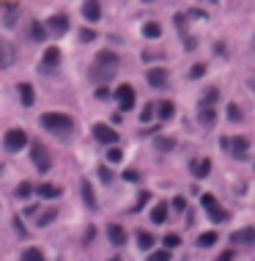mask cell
<instances>
[{
    "label": "cell",
    "instance_id": "4316f807",
    "mask_svg": "<svg viewBox=\"0 0 255 261\" xmlns=\"http://www.w3.org/2000/svg\"><path fill=\"white\" fill-rule=\"evenodd\" d=\"M214 121H217V113H214V108H200V124L211 126Z\"/></svg>",
    "mask_w": 255,
    "mask_h": 261
},
{
    "label": "cell",
    "instance_id": "ee69618b",
    "mask_svg": "<svg viewBox=\"0 0 255 261\" xmlns=\"http://www.w3.org/2000/svg\"><path fill=\"white\" fill-rule=\"evenodd\" d=\"M124 179H126V182H137V179H140V173L129 168V171H124Z\"/></svg>",
    "mask_w": 255,
    "mask_h": 261
},
{
    "label": "cell",
    "instance_id": "5b68a950",
    "mask_svg": "<svg viewBox=\"0 0 255 261\" xmlns=\"http://www.w3.org/2000/svg\"><path fill=\"white\" fill-rule=\"evenodd\" d=\"M116 99H118V105H121V110H132L135 108V88H132V85H118L116 88Z\"/></svg>",
    "mask_w": 255,
    "mask_h": 261
},
{
    "label": "cell",
    "instance_id": "d6a6232c",
    "mask_svg": "<svg viewBox=\"0 0 255 261\" xmlns=\"http://www.w3.org/2000/svg\"><path fill=\"white\" fill-rule=\"evenodd\" d=\"M178 245H181L178 234H167V237H165V250H173V247H178Z\"/></svg>",
    "mask_w": 255,
    "mask_h": 261
},
{
    "label": "cell",
    "instance_id": "f5cc1de1",
    "mask_svg": "<svg viewBox=\"0 0 255 261\" xmlns=\"http://www.w3.org/2000/svg\"><path fill=\"white\" fill-rule=\"evenodd\" d=\"M157 58H159V55H157V52H151V50L143 52V61H157Z\"/></svg>",
    "mask_w": 255,
    "mask_h": 261
},
{
    "label": "cell",
    "instance_id": "d590c367",
    "mask_svg": "<svg viewBox=\"0 0 255 261\" xmlns=\"http://www.w3.org/2000/svg\"><path fill=\"white\" fill-rule=\"evenodd\" d=\"M203 75H206V66H203V63H195V66L190 69V77H192V80H200Z\"/></svg>",
    "mask_w": 255,
    "mask_h": 261
},
{
    "label": "cell",
    "instance_id": "681fc988",
    "mask_svg": "<svg viewBox=\"0 0 255 261\" xmlns=\"http://www.w3.org/2000/svg\"><path fill=\"white\" fill-rule=\"evenodd\" d=\"M220 149H223V151H231V138H220Z\"/></svg>",
    "mask_w": 255,
    "mask_h": 261
},
{
    "label": "cell",
    "instance_id": "277c9868",
    "mask_svg": "<svg viewBox=\"0 0 255 261\" xmlns=\"http://www.w3.org/2000/svg\"><path fill=\"white\" fill-rule=\"evenodd\" d=\"M44 28L50 33H55V36H63V33H69V17H66L63 11H60V14H52L44 22Z\"/></svg>",
    "mask_w": 255,
    "mask_h": 261
},
{
    "label": "cell",
    "instance_id": "9c48e42d",
    "mask_svg": "<svg viewBox=\"0 0 255 261\" xmlns=\"http://www.w3.org/2000/svg\"><path fill=\"white\" fill-rule=\"evenodd\" d=\"M190 173L195 179H206L211 173V159H192V162H190Z\"/></svg>",
    "mask_w": 255,
    "mask_h": 261
},
{
    "label": "cell",
    "instance_id": "8fae6325",
    "mask_svg": "<svg viewBox=\"0 0 255 261\" xmlns=\"http://www.w3.org/2000/svg\"><path fill=\"white\" fill-rule=\"evenodd\" d=\"M231 151H233V157H236V159H244L247 157V151H250V140H247V138H233L231 140Z\"/></svg>",
    "mask_w": 255,
    "mask_h": 261
},
{
    "label": "cell",
    "instance_id": "ac0fdd59",
    "mask_svg": "<svg viewBox=\"0 0 255 261\" xmlns=\"http://www.w3.org/2000/svg\"><path fill=\"white\" fill-rule=\"evenodd\" d=\"M83 14H85V19L96 22V19L102 17V6H99V3H83Z\"/></svg>",
    "mask_w": 255,
    "mask_h": 261
},
{
    "label": "cell",
    "instance_id": "74e56055",
    "mask_svg": "<svg viewBox=\"0 0 255 261\" xmlns=\"http://www.w3.org/2000/svg\"><path fill=\"white\" fill-rule=\"evenodd\" d=\"M151 118H154V105H145L143 113H140V121H143V124H149Z\"/></svg>",
    "mask_w": 255,
    "mask_h": 261
},
{
    "label": "cell",
    "instance_id": "11a10c76",
    "mask_svg": "<svg viewBox=\"0 0 255 261\" xmlns=\"http://www.w3.org/2000/svg\"><path fill=\"white\" fill-rule=\"evenodd\" d=\"M96 96H99V99H110V91H107V88H99Z\"/></svg>",
    "mask_w": 255,
    "mask_h": 261
},
{
    "label": "cell",
    "instance_id": "f35d334b",
    "mask_svg": "<svg viewBox=\"0 0 255 261\" xmlns=\"http://www.w3.org/2000/svg\"><path fill=\"white\" fill-rule=\"evenodd\" d=\"M211 204H217V198H214L211 192H203V195H200V206H203V209H209Z\"/></svg>",
    "mask_w": 255,
    "mask_h": 261
},
{
    "label": "cell",
    "instance_id": "3957f363",
    "mask_svg": "<svg viewBox=\"0 0 255 261\" xmlns=\"http://www.w3.org/2000/svg\"><path fill=\"white\" fill-rule=\"evenodd\" d=\"M3 146L9 151H22L25 146H28V135H25L22 129H9L6 138H3Z\"/></svg>",
    "mask_w": 255,
    "mask_h": 261
},
{
    "label": "cell",
    "instance_id": "d6986e66",
    "mask_svg": "<svg viewBox=\"0 0 255 261\" xmlns=\"http://www.w3.org/2000/svg\"><path fill=\"white\" fill-rule=\"evenodd\" d=\"M36 192H39L42 198H58L63 190H60L58 184H39V187H36Z\"/></svg>",
    "mask_w": 255,
    "mask_h": 261
},
{
    "label": "cell",
    "instance_id": "8d00e7d4",
    "mask_svg": "<svg viewBox=\"0 0 255 261\" xmlns=\"http://www.w3.org/2000/svg\"><path fill=\"white\" fill-rule=\"evenodd\" d=\"M228 118H231V121H241V110L236 108V105H228Z\"/></svg>",
    "mask_w": 255,
    "mask_h": 261
},
{
    "label": "cell",
    "instance_id": "db71d44e",
    "mask_svg": "<svg viewBox=\"0 0 255 261\" xmlns=\"http://www.w3.org/2000/svg\"><path fill=\"white\" fill-rule=\"evenodd\" d=\"M214 52H217V55H225V44L217 42V44H214Z\"/></svg>",
    "mask_w": 255,
    "mask_h": 261
},
{
    "label": "cell",
    "instance_id": "7c38bea8",
    "mask_svg": "<svg viewBox=\"0 0 255 261\" xmlns=\"http://www.w3.org/2000/svg\"><path fill=\"white\" fill-rule=\"evenodd\" d=\"M93 66H102V69H118V55H113L110 50H102L96 55V63Z\"/></svg>",
    "mask_w": 255,
    "mask_h": 261
},
{
    "label": "cell",
    "instance_id": "603a6c76",
    "mask_svg": "<svg viewBox=\"0 0 255 261\" xmlns=\"http://www.w3.org/2000/svg\"><path fill=\"white\" fill-rule=\"evenodd\" d=\"M159 113V121H167V118H173V113H176V108H173V102H159V108H154Z\"/></svg>",
    "mask_w": 255,
    "mask_h": 261
},
{
    "label": "cell",
    "instance_id": "ab89813d",
    "mask_svg": "<svg viewBox=\"0 0 255 261\" xmlns=\"http://www.w3.org/2000/svg\"><path fill=\"white\" fill-rule=\"evenodd\" d=\"M173 209L184 212V209H187V198H184V195H176V198H173Z\"/></svg>",
    "mask_w": 255,
    "mask_h": 261
},
{
    "label": "cell",
    "instance_id": "30bf717a",
    "mask_svg": "<svg viewBox=\"0 0 255 261\" xmlns=\"http://www.w3.org/2000/svg\"><path fill=\"white\" fill-rule=\"evenodd\" d=\"M80 192H83V201H85V206H88L91 212H96L99 201H96V195H93V187H91V182H88V179H83V182H80Z\"/></svg>",
    "mask_w": 255,
    "mask_h": 261
},
{
    "label": "cell",
    "instance_id": "8992f818",
    "mask_svg": "<svg viewBox=\"0 0 255 261\" xmlns=\"http://www.w3.org/2000/svg\"><path fill=\"white\" fill-rule=\"evenodd\" d=\"M93 138H96L99 143H107L110 149H113V143H118V132L107 124H93Z\"/></svg>",
    "mask_w": 255,
    "mask_h": 261
},
{
    "label": "cell",
    "instance_id": "60d3db41",
    "mask_svg": "<svg viewBox=\"0 0 255 261\" xmlns=\"http://www.w3.org/2000/svg\"><path fill=\"white\" fill-rule=\"evenodd\" d=\"M14 231L19 234V237H25V234H28V229H25V223H22V217H14Z\"/></svg>",
    "mask_w": 255,
    "mask_h": 261
},
{
    "label": "cell",
    "instance_id": "cb8c5ba5",
    "mask_svg": "<svg viewBox=\"0 0 255 261\" xmlns=\"http://www.w3.org/2000/svg\"><path fill=\"white\" fill-rule=\"evenodd\" d=\"M151 220H154V223H165V220H167V204H157V206H154V209H151Z\"/></svg>",
    "mask_w": 255,
    "mask_h": 261
},
{
    "label": "cell",
    "instance_id": "1f68e13d",
    "mask_svg": "<svg viewBox=\"0 0 255 261\" xmlns=\"http://www.w3.org/2000/svg\"><path fill=\"white\" fill-rule=\"evenodd\" d=\"M170 258H173V253H170V250H165V247H162V250L151 253V256L145 258V261H170Z\"/></svg>",
    "mask_w": 255,
    "mask_h": 261
},
{
    "label": "cell",
    "instance_id": "d4e9b609",
    "mask_svg": "<svg viewBox=\"0 0 255 261\" xmlns=\"http://www.w3.org/2000/svg\"><path fill=\"white\" fill-rule=\"evenodd\" d=\"M22 261H47V258L39 247H28V250H22Z\"/></svg>",
    "mask_w": 255,
    "mask_h": 261
},
{
    "label": "cell",
    "instance_id": "680465c9",
    "mask_svg": "<svg viewBox=\"0 0 255 261\" xmlns=\"http://www.w3.org/2000/svg\"><path fill=\"white\" fill-rule=\"evenodd\" d=\"M110 261H118V258H110Z\"/></svg>",
    "mask_w": 255,
    "mask_h": 261
},
{
    "label": "cell",
    "instance_id": "9a60e30c",
    "mask_svg": "<svg viewBox=\"0 0 255 261\" xmlns=\"http://www.w3.org/2000/svg\"><path fill=\"white\" fill-rule=\"evenodd\" d=\"M19 102L25 105V108H30L33 102H36V91H33V85H28V83H19Z\"/></svg>",
    "mask_w": 255,
    "mask_h": 261
},
{
    "label": "cell",
    "instance_id": "7a4b0ae2",
    "mask_svg": "<svg viewBox=\"0 0 255 261\" xmlns=\"http://www.w3.org/2000/svg\"><path fill=\"white\" fill-rule=\"evenodd\" d=\"M30 157H33V165H36L39 173H47L52 168V159H50V151L44 149L39 140H30Z\"/></svg>",
    "mask_w": 255,
    "mask_h": 261
},
{
    "label": "cell",
    "instance_id": "bcb514c9",
    "mask_svg": "<svg viewBox=\"0 0 255 261\" xmlns=\"http://www.w3.org/2000/svg\"><path fill=\"white\" fill-rule=\"evenodd\" d=\"M184 47H187V50H195V47H198V39H195V36H187V39H184Z\"/></svg>",
    "mask_w": 255,
    "mask_h": 261
},
{
    "label": "cell",
    "instance_id": "7bdbcfd3",
    "mask_svg": "<svg viewBox=\"0 0 255 261\" xmlns=\"http://www.w3.org/2000/svg\"><path fill=\"white\" fill-rule=\"evenodd\" d=\"M99 179H102V182H113V171L102 165V168H99Z\"/></svg>",
    "mask_w": 255,
    "mask_h": 261
},
{
    "label": "cell",
    "instance_id": "5bb4252c",
    "mask_svg": "<svg viewBox=\"0 0 255 261\" xmlns=\"http://www.w3.org/2000/svg\"><path fill=\"white\" fill-rule=\"evenodd\" d=\"M58 63H60V50H58V47H50V50L44 52V58H42V72L55 69Z\"/></svg>",
    "mask_w": 255,
    "mask_h": 261
},
{
    "label": "cell",
    "instance_id": "816d5d0a",
    "mask_svg": "<svg viewBox=\"0 0 255 261\" xmlns=\"http://www.w3.org/2000/svg\"><path fill=\"white\" fill-rule=\"evenodd\" d=\"M93 237H96V229H85V245H88Z\"/></svg>",
    "mask_w": 255,
    "mask_h": 261
},
{
    "label": "cell",
    "instance_id": "b9f144b4",
    "mask_svg": "<svg viewBox=\"0 0 255 261\" xmlns=\"http://www.w3.org/2000/svg\"><path fill=\"white\" fill-rule=\"evenodd\" d=\"M80 39H83V42H93V39H96V33H93L91 28H83V30H80Z\"/></svg>",
    "mask_w": 255,
    "mask_h": 261
},
{
    "label": "cell",
    "instance_id": "7402d4cb",
    "mask_svg": "<svg viewBox=\"0 0 255 261\" xmlns=\"http://www.w3.org/2000/svg\"><path fill=\"white\" fill-rule=\"evenodd\" d=\"M143 36L145 39H159V36H162V25H159V22H145L143 25Z\"/></svg>",
    "mask_w": 255,
    "mask_h": 261
},
{
    "label": "cell",
    "instance_id": "7dc6e473",
    "mask_svg": "<svg viewBox=\"0 0 255 261\" xmlns=\"http://www.w3.org/2000/svg\"><path fill=\"white\" fill-rule=\"evenodd\" d=\"M173 22H176V28H178V30H184V28H187V17H181V14H176V19H173Z\"/></svg>",
    "mask_w": 255,
    "mask_h": 261
},
{
    "label": "cell",
    "instance_id": "4dcf8cb0",
    "mask_svg": "<svg viewBox=\"0 0 255 261\" xmlns=\"http://www.w3.org/2000/svg\"><path fill=\"white\" fill-rule=\"evenodd\" d=\"M55 217H58V212H55V209H50V212H44V215L36 220V225H39V229H44V225H50Z\"/></svg>",
    "mask_w": 255,
    "mask_h": 261
},
{
    "label": "cell",
    "instance_id": "f1b7e54d",
    "mask_svg": "<svg viewBox=\"0 0 255 261\" xmlns=\"http://www.w3.org/2000/svg\"><path fill=\"white\" fill-rule=\"evenodd\" d=\"M154 146H157L159 151H173V149H176V140H173V138H157V140H154Z\"/></svg>",
    "mask_w": 255,
    "mask_h": 261
},
{
    "label": "cell",
    "instance_id": "ba28073f",
    "mask_svg": "<svg viewBox=\"0 0 255 261\" xmlns=\"http://www.w3.org/2000/svg\"><path fill=\"white\" fill-rule=\"evenodd\" d=\"M231 242L233 245H255V229L252 225H247V229H239V231H233L231 234Z\"/></svg>",
    "mask_w": 255,
    "mask_h": 261
},
{
    "label": "cell",
    "instance_id": "6da1fadb",
    "mask_svg": "<svg viewBox=\"0 0 255 261\" xmlns=\"http://www.w3.org/2000/svg\"><path fill=\"white\" fill-rule=\"evenodd\" d=\"M39 121H42L44 129L55 132V135H60V138H66V135H71V132H75V118L66 116V113H44Z\"/></svg>",
    "mask_w": 255,
    "mask_h": 261
},
{
    "label": "cell",
    "instance_id": "e0dca14e",
    "mask_svg": "<svg viewBox=\"0 0 255 261\" xmlns=\"http://www.w3.org/2000/svg\"><path fill=\"white\" fill-rule=\"evenodd\" d=\"M206 215H209L211 223H223V220H228V212H225L220 204H211L209 209H206Z\"/></svg>",
    "mask_w": 255,
    "mask_h": 261
},
{
    "label": "cell",
    "instance_id": "e575fe53",
    "mask_svg": "<svg viewBox=\"0 0 255 261\" xmlns=\"http://www.w3.org/2000/svg\"><path fill=\"white\" fill-rule=\"evenodd\" d=\"M30 192H33V184L30 182H22V184L17 187V198H28Z\"/></svg>",
    "mask_w": 255,
    "mask_h": 261
},
{
    "label": "cell",
    "instance_id": "52a82bcc",
    "mask_svg": "<svg viewBox=\"0 0 255 261\" xmlns=\"http://www.w3.org/2000/svg\"><path fill=\"white\" fill-rule=\"evenodd\" d=\"M167 69L165 66H157V69H149V75H145V80H149V85L151 88H165L167 85Z\"/></svg>",
    "mask_w": 255,
    "mask_h": 261
},
{
    "label": "cell",
    "instance_id": "9f6ffc18",
    "mask_svg": "<svg viewBox=\"0 0 255 261\" xmlns=\"http://www.w3.org/2000/svg\"><path fill=\"white\" fill-rule=\"evenodd\" d=\"M190 17H195V19H200V17H206V11H200V9H192V11H190Z\"/></svg>",
    "mask_w": 255,
    "mask_h": 261
},
{
    "label": "cell",
    "instance_id": "f546056e",
    "mask_svg": "<svg viewBox=\"0 0 255 261\" xmlns=\"http://www.w3.org/2000/svg\"><path fill=\"white\" fill-rule=\"evenodd\" d=\"M217 99H220V91H217V88H209V91H206V96H203V105H200V108H214V105H217Z\"/></svg>",
    "mask_w": 255,
    "mask_h": 261
},
{
    "label": "cell",
    "instance_id": "c3c4849f",
    "mask_svg": "<svg viewBox=\"0 0 255 261\" xmlns=\"http://www.w3.org/2000/svg\"><path fill=\"white\" fill-rule=\"evenodd\" d=\"M214 261H233V250H225V253H220Z\"/></svg>",
    "mask_w": 255,
    "mask_h": 261
},
{
    "label": "cell",
    "instance_id": "f6af8a7d",
    "mask_svg": "<svg viewBox=\"0 0 255 261\" xmlns=\"http://www.w3.org/2000/svg\"><path fill=\"white\" fill-rule=\"evenodd\" d=\"M145 201H149V192H140V201H137V206H135V209H129V212H140V209H143V204H145Z\"/></svg>",
    "mask_w": 255,
    "mask_h": 261
},
{
    "label": "cell",
    "instance_id": "44dd1931",
    "mask_svg": "<svg viewBox=\"0 0 255 261\" xmlns=\"http://www.w3.org/2000/svg\"><path fill=\"white\" fill-rule=\"evenodd\" d=\"M30 39H33V42H44V39H47V28H44V22H39V19H36V22L30 25Z\"/></svg>",
    "mask_w": 255,
    "mask_h": 261
},
{
    "label": "cell",
    "instance_id": "f907efd6",
    "mask_svg": "<svg viewBox=\"0 0 255 261\" xmlns=\"http://www.w3.org/2000/svg\"><path fill=\"white\" fill-rule=\"evenodd\" d=\"M36 212H39V206H33V204H30L28 209H22V215H25V217H33V215H36Z\"/></svg>",
    "mask_w": 255,
    "mask_h": 261
},
{
    "label": "cell",
    "instance_id": "83f0119b",
    "mask_svg": "<svg viewBox=\"0 0 255 261\" xmlns=\"http://www.w3.org/2000/svg\"><path fill=\"white\" fill-rule=\"evenodd\" d=\"M214 242H217V234H214V231H209V234H200V237L195 239V245H198V247H211Z\"/></svg>",
    "mask_w": 255,
    "mask_h": 261
},
{
    "label": "cell",
    "instance_id": "6f0895ef",
    "mask_svg": "<svg viewBox=\"0 0 255 261\" xmlns=\"http://www.w3.org/2000/svg\"><path fill=\"white\" fill-rule=\"evenodd\" d=\"M0 176H3V165H0Z\"/></svg>",
    "mask_w": 255,
    "mask_h": 261
},
{
    "label": "cell",
    "instance_id": "484cf974",
    "mask_svg": "<svg viewBox=\"0 0 255 261\" xmlns=\"http://www.w3.org/2000/svg\"><path fill=\"white\" fill-rule=\"evenodd\" d=\"M154 242H157V239H154V234H145V231H140V234H137V245L143 247V250H151Z\"/></svg>",
    "mask_w": 255,
    "mask_h": 261
},
{
    "label": "cell",
    "instance_id": "ffe728a7",
    "mask_svg": "<svg viewBox=\"0 0 255 261\" xmlns=\"http://www.w3.org/2000/svg\"><path fill=\"white\" fill-rule=\"evenodd\" d=\"M11 63H14V47L0 44V66H11Z\"/></svg>",
    "mask_w": 255,
    "mask_h": 261
},
{
    "label": "cell",
    "instance_id": "836d02e7",
    "mask_svg": "<svg viewBox=\"0 0 255 261\" xmlns=\"http://www.w3.org/2000/svg\"><path fill=\"white\" fill-rule=\"evenodd\" d=\"M124 159V154H121L118 146H113V149H107V162H121Z\"/></svg>",
    "mask_w": 255,
    "mask_h": 261
},
{
    "label": "cell",
    "instance_id": "4fadbf2b",
    "mask_svg": "<svg viewBox=\"0 0 255 261\" xmlns=\"http://www.w3.org/2000/svg\"><path fill=\"white\" fill-rule=\"evenodd\" d=\"M107 239H110L116 247H121V245H126V231L121 229V225L110 223V225H107Z\"/></svg>",
    "mask_w": 255,
    "mask_h": 261
},
{
    "label": "cell",
    "instance_id": "2e32d148",
    "mask_svg": "<svg viewBox=\"0 0 255 261\" xmlns=\"http://www.w3.org/2000/svg\"><path fill=\"white\" fill-rule=\"evenodd\" d=\"M113 75H116V69H102V66H91V80H96V83H107Z\"/></svg>",
    "mask_w": 255,
    "mask_h": 261
}]
</instances>
